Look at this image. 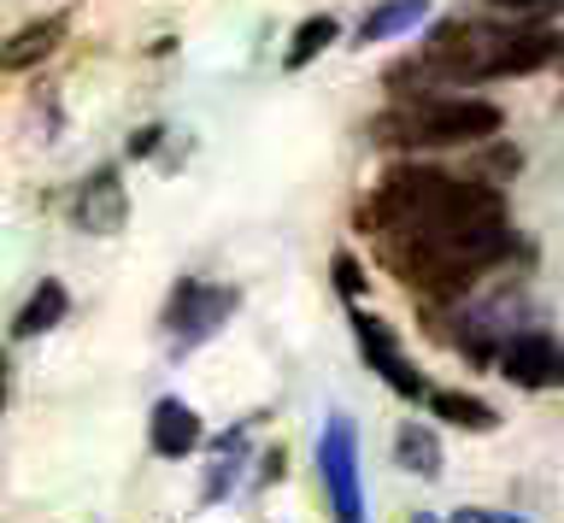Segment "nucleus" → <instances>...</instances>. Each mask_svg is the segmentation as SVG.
<instances>
[{
  "label": "nucleus",
  "instance_id": "f257e3e1",
  "mask_svg": "<svg viewBox=\"0 0 564 523\" xmlns=\"http://www.w3.org/2000/svg\"><path fill=\"white\" fill-rule=\"evenodd\" d=\"M365 224L377 259L417 294H458L511 248L500 188L435 165H394L370 195Z\"/></svg>",
  "mask_w": 564,
  "mask_h": 523
},
{
  "label": "nucleus",
  "instance_id": "f03ea898",
  "mask_svg": "<svg viewBox=\"0 0 564 523\" xmlns=\"http://www.w3.org/2000/svg\"><path fill=\"white\" fill-rule=\"evenodd\" d=\"M564 65L558 30H506L488 19H441L423 36L417 72L447 77V83H488V77H523L541 65Z\"/></svg>",
  "mask_w": 564,
  "mask_h": 523
},
{
  "label": "nucleus",
  "instance_id": "7ed1b4c3",
  "mask_svg": "<svg viewBox=\"0 0 564 523\" xmlns=\"http://www.w3.org/2000/svg\"><path fill=\"white\" fill-rule=\"evenodd\" d=\"M500 107L494 100H465V95H417L400 100L370 118V135L382 148H458V142H482V135H500Z\"/></svg>",
  "mask_w": 564,
  "mask_h": 523
},
{
  "label": "nucleus",
  "instance_id": "20e7f679",
  "mask_svg": "<svg viewBox=\"0 0 564 523\" xmlns=\"http://www.w3.org/2000/svg\"><path fill=\"white\" fill-rule=\"evenodd\" d=\"M236 306H241L236 288L200 283V276H183V283L171 288V301H165V336H171V347H176V353H188V347L212 341Z\"/></svg>",
  "mask_w": 564,
  "mask_h": 523
},
{
  "label": "nucleus",
  "instance_id": "39448f33",
  "mask_svg": "<svg viewBox=\"0 0 564 523\" xmlns=\"http://www.w3.org/2000/svg\"><path fill=\"white\" fill-rule=\"evenodd\" d=\"M317 477L329 488L335 523H365V494H359V442H352L347 417H329L324 442H317Z\"/></svg>",
  "mask_w": 564,
  "mask_h": 523
},
{
  "label": "nucleus",
  "instance_id": "423d86ee",
  "mask_svg": "<svg viewBox=\"0 0 564 523\" xmlns=\"http://www.w3.org/2000/svg\"><path fill=\"white\" fill-rule=\"evenodd\" d=\"M352 336H359V353L370 359V371H377L394 394H405V400H430L435 389L423 382L412 364H405V353H400V336L388 329V318H370V312H352Z\"/></svg>",
  "mask_w": 564,
  "mask_h": 523
},
{
  "label": "nucleus",
  "instance_id": "0eeeda50",
  "mask_svg": "<svg viewBox=\"0 0 564 523\" xmlns=\"http://www.w3.org/2000/svg\"><path fill=\"white\" fill-rule=\"evenodd\" d=\"M500 377L518 389H564V341L546 329H523L500 347Z\"/></svg>",
  "mask_w": 564,
  "mask_h": 523
},
{
  "label": "nucleus",
  "instance_id": "6e6552de",
  "mask_svg": "<svg viewBox=\"0 0 564 523\" xmlns=\"http://www.w3.org/2000/svg\"><path fill=\"white\" fill-rule=\"evenodd\" d=\"M123 218H130V195H123L118 171L106 165V171H95V177L77 188V224L88 236H118Z\"/></svg>",
  "mask_w": 564,
  "mask_h": 523
},
{
  "label": "nucleus",
  "instance_id": "1a4fd4ad",
  "mask_svg": "<svg viewBox=\"0 0 564 523\" xmlns=\"http://www.w3.org/2000/svg\"><path fill=\"white\" fill-rule=\"evenodd\" d=\"M148 442H153V453H159V459H188V453L206 442V429H200V412H194L188 400L165 394V400L153 406V417H148Z\"/></svg>",
  "mask_w": 564,
  "mask_h": 523
},
{
  "label": "nucleus",
  "instance_id": "9d476101",
  "mask_svg": "<svg viewBox=\"0 0 564 523\" xmlns=\"http://www.w3.org/2000/svg\"><path fill=\"white\" fill-rule=\"evenodd\" d=\"M65 312H70V294H65V283H59V276H42V283H35V294L24 301V312L12 318V336H18V341L47 336V329L59 324Z\"/></svg>",
  "mask_w": 564,
  "mask_h": 523
},
{
  "label": "nucleus",
  "instance_id": "9b49d317",
  "mask_svg": "<svg viewBox=\"0 0 564 523\" xmlns=\"http://www.w3.org/2000/svg\"><path fill=\"white\" fill-rule=\"evenodd\" d=\"M430 19V0H382L377 12L359 19V42H388V36H405L412 24Z\"/></svg>",
  "mask_w": 564,
  "mask_h": 523
},
{
  "label": "nucleus",
  "instance_id": "f8f14e48",
  "mask_svg": "<svg viewBox=\"0 0 564 523\" xmlns=\"http://www.w3.org/2000/svg\"><path fill=\"white\" fill-rule=\"evenodd\" d=\"M430 412L447 417V424H458V429H470V435H488L494 424H500V412H494L488 400H476V394H447V389L430 394Z\"/></svg>",
  "mask_w": 564,
  "mask_h": 523
},
{
  "label": "nucleus",
  "instance_id": "ddd939ff",
  "mask_svg": "<svg viewBox=\"0 0 564 523\" xmlns=\"http://www.w3.org/2000/svg\"><path fill=\"white\" fill-rule=\"evenodd\" d=\"M65 12H53V19H42V24H24L18 36L7 42V65L18 72V65H30V59H47L53 47H59V36H65Z\"/></svg>",
  "mask_w": 564,
  "mask_h": 523
},
{
  "label": "nucleus",
  "instance_id": "4468645a",
  "mask_svg": "<svg viewBox=\"0 0 564 523\" xmlns=\"http://www.w3.org/2000/svg\"><path fill=\"white\" fill-rule=\"evenodd\" d=\"M394 453H400V465L412 470V477H423V482L441 477V442H435V435L423 429V424H400Z\"/></svg>",
  "mask_w": 564,
  "mask_h": 523
},
{
  "label": "nucleus",
  "instance_id": "2eb2a0df",
  "mask_svg": "<svg viewBox=\"0 0 564 523\" xmlns=\"http://www.w3.org/2000/svg\"><path fill=\"white\" fill-rule=\"evenodd\" d=\"M329 42H335V19H329V12H317V19H306V24L294 30V47L282 54V65H289V72H306V65L324 54Z\"/></svg>",
  "mask_w": 564,
  "mask_h": 523
},
{
  "label": "nucleus",
  "instance_id": "dca6fc26",
  "mask_svg": "<svg viewBox=\"0 0 564 523\" xmlns=\"http://www.w3.org/2000/svg\"><path fill=\"white\" fill-rule=\"evenodd\" d=\"M241 447H247V424L229 429V442H218V465H212V477H206V500H218V494H229V488H236Z\"/></svg>",
  "mask_w": 564,
  "mask_h": 523
},
{
  "label": "nucleus",
  "instance_id": "f3484780",
  "mask_svg": "<svg viewBox=\"0 0 564 523\" xmlns=\"http://www.w3.org/2000/svg\"><path fill=\"white\" fill-rule=\"evenodd\" d=\"M494 19H523L529 30H541V19H558L564 0H482Z\"/></svg>",
  "mask_w": 564,
  "mask_h": 523
},
{
  "label": "nucleus",
  "instance_id": "a211bd4d",
  "mask_svg": "<svg viewBox=\"0 0 564 523\" xmlns=\"http://www.w3.org/2000/svg\"><path fill=\"white\" fill-rule=\"evenodd\" d=\"M335 283H341V294H347V301H359L365 276H359V259H352V253H335Z\"/></svg>",
  "mask_w": 564,
  "mask_h": 523
},
{
  "label": "nucleus",
  "instance_id": "6ab92c4d",
  "mask_svg": "<svg viewBox=\"0 0 564 523\" xmlns=\"http://www.w3.org/2000/svg\"><path fill=\"white\" fill-rule=\"evenodd\" d=\"M453 523H523L511 512H482V505H465V512H453Z\"/></svg>",
  "mask_w": 564,
  "mask_h": 523
},
{
  "label": "nucleus",
  "instance_id": "aec40b11",
  "mask_svg": "<svg viewBox=\"0 0 564 523\" xmlns=\"http://www.w3.org/2000/svg\"><path fill=\"white\" fill-rule=\"evenodd\" d=\"M412 523H435V517H412Z\"/></svg>",
  "mask_w": 564,
  "mask_h": 523
}]
</instances>
